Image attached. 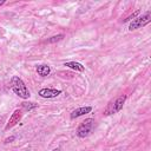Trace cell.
I'll return each mask as SVG.
<instances>
[{"instance_id": "6da1fadb", "label": "cell", "mask_w": 151, "mask_h": 151, "mask_svg": "<svg viewBox=\"0 0 151 151\" xmlns=\"http://www.w3.org/2000/svg\"><path fill=\"white\" fill-rule=\"evenodd\" d=\"M11 88L18 97H20L22 99H28L29 96H31V93H29L27 86L25 85L24 80L21 78H19L18 76L12 77V79H11Z\"/></svg>"}, {"instance_id": "7a4b0ae2", "label": "cell", "mask_w": 151, "mask_h": 151, "mask_svg": "<svg viewBox=\"0 0 151 151\" xmlns=\"http://www.w3.org/2000/svg\"><path fill=\"white\" fill-rule=\"evenodd\" d=\"M96 125H97V124H96V120H94L93 118H87V119H85V120L77 127V131H76L77 137H79V138L88 137V136L93 132Z\"/></svg>"}, {"instance_id": "3957f363", "label": "cell", "mask_w": 151, "mask_h": 151, "mask_svg": "<svg viewBox=\"0 0 151 151\" xmlns=\"http://www.w3.org/2000/svg\"><path fill=\"white\" fill-rule=\"evenodd\" d=\"M125 100H126V96H125V94H122V96L114 98V99L111 100V101L107 104V106L105 107L104 114H105V116H111V114H114V113L119 112V111L123 109V106H124V104H125Z\"/></svg>"}, {"instance_id": "277c9868", "label": "cell", "mask_w": 151, "mask_h": 151, "mask_svg": "<svg viewBox=\"0 0 151 151\" xmlns=\"http://www.w3.org/2000/svg\"><path fill=\"white\" fill-rule=\"evenodd\" d=\"M151 21V12L147 11L144 14H142L140 17L134 18L130 24H129V31H134L138 28H142L144 26H146L149 22Z\"/></svg>"}, {"instance_id": "5b68a950", "label": "cell", "mask_w": 151, "mask_h": 151, "mask_svg": "<svg viewBox=\"0 0 151 151\" xmlns=\"http://www.w3.org/2000/svg\"><path fill=\"white\" fill-rule=\"evenodd\" d=\"M21 117H22V111H21L20 109L14 110V112H13V113H12V116L9 117V119H8V122H7L6 126H5V129H6V130H8V129L13 127L14 125H17V124L20 122Z\"/></svg>"}, {"instance_id": "8992f818", "label": "cell", "mask_w": 151, "mask_h": 151, "mask_svg": "<svg viewBox=\"0 0 151 151\" xmlns=\"http://www.w3.org/2000/svg\"><path fill=\"white\" fill-rule=\"evenodd\" d=\"M61 93V90H57V88H41L39 90L38 94L41 97V98H47V99H51V98H55L58 97L59 94Z\"/></svg>"}, {"instance_id": "52a82bcc", "label": "cell", "mask_w": 151, "mask_h": 151, "mask_svg": "<svg viewBox=\"0 0 151 151\" xmlns=\"http://www.w3.org/2000/svg\"><path fill=\"white\" fill-rule=\"evenodd\" d=\"M91 111H92V107L91 106H81V107H78V109L73 110L71 112L70 117H71V119H76V118L81 117V116H84L86 113H90Z\"/></svg>"}, {"instance_id": "ba28073f", "label": "cell", "mask_w": 151, "mask_h": 151, "mask_svg": "<svg viewBox=\"0 0 151 151\" xmlns=\"http://www.w3.org/2000/svg\"><path fill=\"white\" fill-rule=\"evenodd\" d=\"M64 66H66L68 68H72L74 71H78V72H83L85 70V66L83 64L78 63V61H67V63L64 64Z\"/></svg>"}, {"instance_id": "9c48e42d", "label": "cell", "mask_w": 151, "mask_h": 151, "mask_svg": "<svg viewBox=\"0 0 151 151\" xmlns=\"http://www.w3.org/2000/svg\"><path fill=\"white\" fill-rule=\"evenodd\" d=\"M37 73L41 77H47L50 73H51V67L48 65H45V64H41V65H38L37 66Z\"/></svg>"}, {"instance_id": "30bf717a", "label": "cell", "mask_w": 151, "mask_h": 151, "mask_svg": "<svg viewBox=\"0 0 151 151\" xmlns=\"http://www.w3.org/2000/svg\"><path fill=\"white\" fill-rule=\"evenodd\" d=\"M38 106V104H35V103H29V101H24L22 104H21V107L24 109V110H26V111H29V110H32V109H35Z\"/></svg>"}, {"instance_id": "8fae6325", "label": "cell", "mask_w": 151, "mask_h": 151, "mask_svg": "<svg viewBox=\"0 0 151 151\" xmlns=\"http://www.w3.org/2000/svg\"><path fill=\"white\" fill-rule=\"evenodd\" d=\"M63 38H64V34H58V35L51 37V38L47 40V42H50V44H53V42H57V41H60V40H63Z\"/></svg>"}, {"instance_id": "7c38bea8", "label": "cell", "mask_w": 151, "mask_h": 151, "mask_svg": "<svg viewBox=\"0 0 151 151\" xmlns=\"http://www.w3.org/2000/svg\"><path fill=\"white\" fill-rule=\"evenodd\" d=\"M138 14H139V11H137V12H134V13H133L132 15H130V17H129L127 19H125L124 21H125V22H126V21H130V20H132V19H134V18H136V17H137Z\"/></svg>"}, {"instance_id": "4fadbf2b", "label": "cell", "mask_w": 151, "mask_h": 151, "mask_svg": "<svg viewBox=\"0 0 151 151\" xmlns=\"http://www.w3.org/2000/svg\"><path fill=\"white\" fill-rule=\"evenodd\" d=\"M12 140H14V137H9V138H6V139H5V143H9V142H12Z\"/></svg>"}, {"instance_id": "5bb4252c", "label": "cell", "mask_w": 151, "mask_h": 151, "mask_svg": "<svg viewBox=\"0 0 151 151\" xmlns=\"http://www.w3.org/2000/svg\"><path fill=\"white\" fill-rule=\"evenodd\" d=\"M5 2H6L5 0H0V7H1L2 5H5Z\"/></svg>"}, {"instance_id": "9a60e30c", "label": "cell", "mask_w": 151, "mask_h": 151, "mask_svg": "<svg viewBox=\"0 0 151 151\" xmlns=\"http://www.w3.org/2000/svg\"><path fill=\"white\" fill-rule=\"evenodd\" d=\"M52 151H60V149H59V147H55V149H53Z\"/></svg>"}]
</instances>
